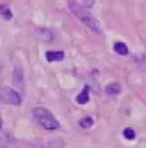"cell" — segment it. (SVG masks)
Returning a JSON list of instances; mask_svg holds the SVG:
<instances>
[{
  "label": "cell",
  "mask_w": 146,
  "mask_h": 148,
  "mask_svg": "<svg viewBox=\"0 0 146 148\" xmlns=\"http://www.w3.org/2000/svg\"><path fill=\"white\" fill-rule=\"evenodd\" d=\"M113 49H114V51H116L118 54H120V56H126L128 53V45L124 43V42H116V43H114Z\"/></svg>",
  "instance_id": "cell-8"
},
{
  "label": "cell",
  "mask_w": 146,
  "mask_h": 148,
  "mask_svg": "<svg viewBox=\"0 0 146 148\" xmlns=\"http://www.w3.org/2000/svg\"><path fill=\"white\" fill-rule=\"evenodd\" d=\"M0 148H7V147L5 145H1V144H0Z\"/></svg>",
  "instance_id": "cell-13"
},
{
  "label": "cell",
  "mask_w": 146,
  "mask_h": 148,
  "mask_svg": "<svg viewBox=\"0 0 146 148\" xmlns=\"http://www.w3.org/2000/svg\"><path fill=\"white\" fill-rule=\"evenodd\" d=\"M76 101H77V103L80 105H84V104H86V103H88V102H89V87L88 86L84 87V90L80 92V94L77 95Z\"/></svg>",
  "instance_id": "cell-6"
},
{
  "label": "cell",
  "mask_w": 146,
  "mask_h": 148,
  "mask_svg": "<svg viewBox=\"0 0 146 148\" xmlns=\"http://www.w3.org/2000/svg\"><path fill=\"white\" fill-rule=\"evenodd\" d=\"M45 58L49 62L62 61L65 58V53L63 51H47L45 53Z\"/></svg>",
  "instance_id": "cell-4"
},
{
  "label": "cell",
  "mask_w": 146,
  "mask_h": 148,
  "mask_svg": "<svg viewBox=\"0 0 146 148\" xmlns=\"http://www.w3.org/2000/svg\"><path fill=\"white\" fill-rule=\"evenodd\" d=\"M120 92H121V85L118 82L110 83L105 86V93L108 95H118Z\"/></svg>",
  "instance_id": "cell-7"
},
{
  "label": "cell",
  "mask_w": 146,
  "mask_h": 148,
  "mask_svg": "<svg viewBox=\"0 0 146 148\" xmlns=\"http://www.w3.org/2000/svg\"><path fill=\"white\" fill-rule=\"evenodd\" d=\"M79 125L82 128H89L93 125V119L90 116H86V117L81 118V121L79 122Z\"/></svg>",
  "instance_id": "cell-10"
},
{
  "label": "cell",
  "mask_w": 146,
  "mask_h": 148,
  "mask_svg": "<svg viewBox=\"0 0 146 148\" xmlns=\"http://www.w3.org/2000/svg\"><path fill=\"white\" fill-rule=\"evenodd\" d=\"M93 3H95V0H85V7L86 8H91L93 6Z\"/></svg>",
  "instance_id": "cell-12"
},
{
  "label": "cell",
  "mask_w": 146,
  "mask_h": 148,
  "mask_svg": "<svg viewBox=\"0 0 146 148\" xmlns=\"http://www.w3.org/2000/svg\"><path fill=\"white\" fill-rule=\"evenodd\" d=\"M2 126V121H1V118H0V127Z\"/></svg>",
  "instance_id": "cell-14"
},
{
  "label": "cell",
  "mask_w": 146,
  "mask_h": 148,
  "mask_svg": "<svg viewBox=\"0 0 146 148\" xmlns=\"http://www.w3.org/2000/svg\"><path fill=\"white\" fill-rule=\"evenodd\" d=\"M35 38L41 41H52L53 40V33L47 29H39L35 32Z\"/></svg>",
  "instance_id": "cell-5"
},
{
  "label": "cell",
  "mask_w": 146,
  "mask_h": 148,
  "mask_svg": "<svg viewBox=\"0 0 146 148\" xmlns=\"http://www.w3.org/2000/svg\"><path fill=\"white\" fill-rule=\"evenodd\" d=\"M0 101L5 104L20 105L21 97L18 93L10 87H1L0 88Z\"/></svg>",
  "instance_id": "cell-3"
},
{
  "label": "cell",
  "mask_w": 146,
  "mask_h": 148,
  "mask_svg": "<svg viewBox=\"0 0 146 148\" xmlns=\"http://www.w3.org/2000/svg\"><path fill=\"white\" fill-rule=\"evenodd\" d=\"M68 8H69L70 12L78 20H80L87 28H89L91 31L97 32V33L101 31V25L99 23V21L92 16V13L88 10V8L81 6L75 0L68 1Z\"/></svg>",
  "instance_id": "cell-1"
},
{
  "label": "cell",
  "mask_w": 146,
  "mask_h": 148,
  "mask_svg": "<svg viewBox=\"0 0 146 148\" xmlns=\"http://www.w3.org/2000/svg\"><path fill=\"white\" fill-rule=\"evenodd\" d=\"M33 116L36 119V122L44 130H55L59 127L58 121L55 118V116L45 107H35L33 110Z\"/></svg>",
  "instance_id": "cell-2"
},
{
  "label": "cell",
  "mask_w": 146,
  "mask_h": 148,
  "mask_svg": "<svg viewBox=\"0 0 146 148\" xmlns=\"http://www.w3.org/2000/svg\"><path fill=\"white\" fill-rule=\"evenodd\" d=\"M123 136L128 140H132V139L135 138V132L132 128H125L123 130Z\"/></svg>",
  "instance_id": "cell-11"
},
{
  "label": "cell",
  "mask_w": 146,
  "mask_h": 148,
  "mask_svg": "<svg viewBox=\"0 0 146 148\" xmlns=\"http://www.w3.org/2000/svg\"><path fill=\"white\" fill-rule=\"evenodd\" d=\"M0 16H2L6 20H10V19L12 18V12H11V10L8 7L0 5Z\"/></svg>",
  "instance_id": "cell-9"
}]
</instances>
